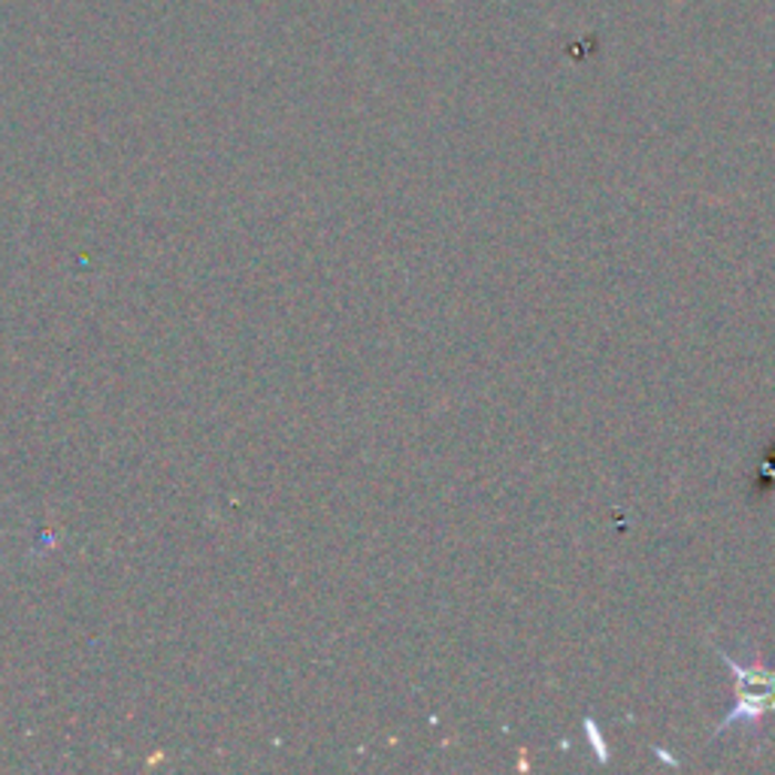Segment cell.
I'll use <instances>...</instances> for the list:
<instances>
[{
	"mask_svg": "<svg viewBox=\"0 0 775 775\" xmlns=\"http://www.w3.org/2000/svg\"><path fill=\"white\" fill-rule=\"evenodd\" d=\"M721 658L733 670L736 700H733L727 719L721 721L719 730H715V736L727 733L736 724L757 727V721L764 715H775V670H769L764 663H740L727 651H721Z\"/></svg>",
	"mask_w": 775,
	"mask_h": 775,
	"instance_id": "1",
	"label": "cell"
},
{
	"mask_svg": "<svg viewBox=\"0 0 775 775\" xmlns=\"http://www.w3.org/2000/svg\"><path fill=\"white\" fill-rule=\"evenodd\" d=\"M585 727H588V736H591V742L597 745V752H600V764H606V761H609V754H606V745H603V740H600V733H597V724L588 719L585 721Z\"/></svg>",
	"mask_w": 775,
	"mask_h": 775,
	"instance_id": "2",
	"label": "cell"
}]
</instances>
